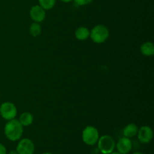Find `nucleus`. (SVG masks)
I'll return each mask as SVG.
<instances>
[{"instance_id":"nucleus-2","label":"nucleus","mask_w":154,"mask_h":154,"mask_svg":"<svg viewBox=\"0 0 154 154\" xmlns=\"http://www.w3.org/2000/svg\"><path fill=\"white\" fill-rule=\"evenodd\" d=\"M98 149L102 154H110L114 151L116 143L114 138L108 135L99 137L97 141Z\"/></svg>"},{"instance_id":"nucleus-16","label":"nucleus","mask_w":154,"mask_h":154,"mask_svg":"<svg viewBox=\"0 0 154 154\" xmlns=\"http://www.w3.org/2000/svg\"><path fill=\"white\" fill-rule=\"evenodd\" d=\"M78 5H87L91 3L93 0H74Z\"/></svg>"},{"instance_id":"nucleus-13","label":"nucleus","mask_w":154,"mask_h":154,"mask_svg":"<svg viewBox=\"0 0 154 154\" xmlns=\"http://www.w3.org/2000/svg\"><path fill=\"white\" fill-rule=\"evenodd\" d=\"M19 122L23 126H29L33 123V116L29 112H24L20 115Z\"/></svg>"},{"instance_id":"nucleus-15","label":"nucleus","mask_w":154,"mask_h":154,"mask_svg":"<svg viewBox=\"0 0 154 154\" xmlns=\"http://www.w3.org/2000/svg\"><path fill=\"white\" fill-rule=\"evenodd\" d=\"M57 0H38L40 6L45 10H50L55 5Z\"/></svg>"},{"instance_id":"nucleus-17","label":"nucleus","mask_w":154,"mask_h":154,"mask_svg":"<svg viewBox=\"0 0 154 154\" xmlns=\"http://www.w3.org/2000/svg\"><path fill=\"white\" fill-rule=\"evenodd\" d=\"M0 154H7V150L2 144L0 143Z\"/></svg>"},{"instance_id":"nucleus-12","label":"nucleus","mask_w":154,"mask_h":154,"mask_svg":"<svg viewBox=\"0 0 154 154\" xmlns=\"http://www.w3.org/2000/svg\"><path fill=\"white\" fill-rule=\"evenodd\" d=\"M90 32L89 31L88 29L84 26H81L77 29L75 33L76 38L81 41H84L88 38L90 37Z\"/></svg>"},{"instance_id":"nucleus-3","label":"nucleus","mask_w":154,"mask_h":154,"mask_svg":"<svg viewBox=\"0 0 154 154\" xmlns=\"http://www.w3.org/2000/svg\"><path fill=\"white\" fill-rule=\"evenodd\" d=\"M90 36L93 42L96 44H102L108 39L109 31L105 26L97 25L92 29Z\"/></svg>"},{"instance_id":"nucleus-20","label":"nucleus","mask_w":154,"mask_h":154,"mask_svg":"<svg viewBox=\"0 0 154 154\" xmlns=\"http://www.w3.org/2000/svg\"><path fill=\"white\" fill-rule=\"evenodd\" d=\"M110 154H121V153H119L118 151H117V152H114V151H113L112 153H110Z\"/></svg>"},{"instance_id":"nucleus-10","label":"nucleus","mask_w":154,"mask_h":154,"mask_svg":"<svg viewBox=\"0 0 154 154\" xmlns=\"http://www.w3.org/2000/svg\"><path fill=\"white\" fill-rule=\"evenodd\" d=\"M138 131V126H136L134 123H129L128 124L126 127L123 129V133L124 137H126V138H133L134 136L137 135Z\"/></svg>"},{"instance_id":"nucleus-11","label":"nucleus","mask_w":154,"mask_h":154,"mask_svg":"<svg viewBox=\"0 0 154 154\" xmlns=\"http://www.w3.org/2000/svg\"><path fill=\"white\" fill-rule=\"evenodd\" d=\"M141 53L146 57H151L154 54V46L152 42H147L141 46Z\"/></svg>"},{"instance_id":"nucleus-9","label":"nucleus","mask_w":154,"mask_h":154,"mask_svg":"<svg viewBox=\"0 0 154 154\" xmlns=\"http://www.w3.org/2000/svg\"><path fill=\"white\" fill-rule=\"evenodd\" d=\"M30 17L36 23H41L46 17L45 10L40 5L32 6L30 10Z\"/></svg>"},{"instance_id":"nucleus-4","label":"nucleus","mask_w":154,"mask_h":154,"mask_svg":"<svg viewBox=\"0 0 154 154\" xmlns=\"http://www.w3.org/2000/svg\"><path fill=\"white\" fill-rule=\"evenodd\" d=\"M99 138V131L94 126H87L82 132L83 141L86 144L93 146L97 143Z\"/></svg>"},{"instance_id":"nucleus-7","label":"nucleus","mask_w":154,"mask_h":154,"mask_svg":"<svg viewBox=\"0 0 154 154\" xmlns=\"http://www.w3.org/2000/svg\"><path fill=\"white\" fill-rule=\"evenodd\" d=\"M138 140L142 144H148L153 139V132L151 128L148 126H144L138 131Z\"/></svg>"},{"instance_id":"nucleus-14","label":"nucleus","mask_w":154,"mask_h":154,"mask_svg":"<svg viewBox=\"0 0 154 154\" xmlns=\"http://www.w3.org/2000/svg\"><path fill=\"white\" fill-rule=\"evenodd\" d=\"M29 32L34 37H38L42 33V26L38 23H33L29 27Z\"/></svg>"},{"instance_id":"nucleus-18","label":"nucleus","mask_w":154,"mask_h":154,"mask_svg":"<svg viewBox=\"0 0 154 154\" xmlns=\"http://www.w3.org/2000/svg\"><path fill=\"white\" fill-rule=\"evenodd\" d=\"M9 154H18V153L17 150H11V151L9 153Z\"/></svg>"},{"instance_id":"nucleus-21","label":"nucleus","mask_w":154,"mask_h":154,"mask_svg":"<svg viewBox=\"0 0 154 154\" xmlns=\"http://www.w3.org/2000/svg\"><path fill=\"white\" fill-rule=\"evenodd\" d=\"M132 154H144V153H141V152H135V153H133Z\"/></svg>"},{"instance_id":"nucleus-6","label":"nucleus","mask_w":154,"mask_h":154,"mask_svg":"<svg viewBox=\"0 0 154 154\" xmlns=\"http://www.w3.org/2000/svg\"><path fill=\"white\" fill-rule=\"evenodd\" d=\"M16 150L18 154H33L35 152L34 143L29 138H23L18 143Z\"/></svg>"},{"instance_id":"nucleus-19","label":"nucleus","mask_w":154,"mask_h":154,"mask_svg":"<svg viewBox=\"0 0 154 154\" xmlns=\"http://www.w3.org/2000/svg\"><path fill=\"white\" fill-rule=\"evenodd\" d=\"M60 1L63 2H69L72 1V0H60Z\"/></svg>"},{"instance_id":"nucleus-1","label":"nucleus","mask_w":154,"mask_h":154,"mask_svg":"<svg viewBox=\"0 0 154 154\" xmlns=\"http://www.w3.org/2000/svg\"><path fill=\"white\" fill-rule=\"evenodd\" d=\"M4 132L6 138L11 141L20 139L23 133V126L20 124L19 120L12 119L8 120L4 128Z\"/></svg>"},{"instance_id":"nucleus-5","label":"nucleus","mask_w":154,"mask_h":154,"mask_svg":"<svg viewBox=\"0 0 154 154\" xmlns=\"http://www.w3.org/2000/svg\"><path fill=\"white\" fill-rule=\"evenodd\" d=\"M17 110L16 106L14 104L11 102H4L0 106V114L6 120H11L12 119H14L17 115Z\"/></svg>"},{"instance_id":"nucleus-22","label":"nucleus","mask_w":154,"mask_h":154,"mask_svg":"<svg viewBox=\"0 0 154 154\" xmlns=\"http://www.w3.org/2000/svg\"><path fill=\"white\" fill-rule=\"evenodd\" d=\"M42 154H53V153H48V152H45V153H42Z\"/></svg>"},{"instance_id":"nucleus-8","label":"nucleus","mask_w":154,"mask_h":154,"mask_svg":"<svg viewBox=\"0 0 154 154\" xmlns=\"http://www.w3.org/2000/svg\"><path fill=\"white\" fill-rule=\"evenodd\" d=\"M115 147H117V150L119 153L121 154H127L131 151L132 148V141L130 138L123 136L118 140Z\"/></svg>"}]
</instances>
